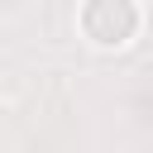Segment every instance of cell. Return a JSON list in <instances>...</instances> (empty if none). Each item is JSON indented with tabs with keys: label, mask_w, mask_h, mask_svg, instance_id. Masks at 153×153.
Instances as JSON below:
<instances>
[{
	"label": "cell",
	"mask_w": 153,
	"mask_h": 153,
	"mask_svg": "<svg viewBox=\"0 0 153 153\" xmlns=\"http://www.w3.org/2000/svg\"><path fill=\"white\" fill-rule=\"evenodd\" d=\"M81 29L100 48H124L139 33V5L134 0H86L81 5Z\"/></svg>",
	"instance_id": "1"
}]
</instances>
